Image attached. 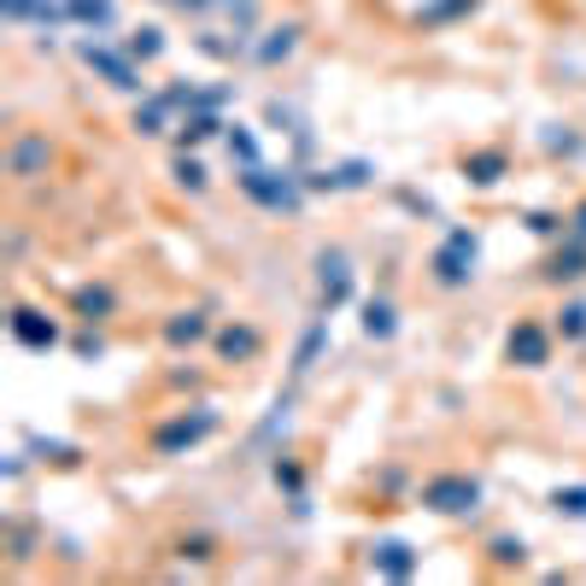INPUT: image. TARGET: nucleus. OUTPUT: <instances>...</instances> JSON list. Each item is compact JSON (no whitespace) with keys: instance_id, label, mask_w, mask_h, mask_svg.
<instances>
[{"instance_id":"nucleus-23","label":"nucleus","mask_w":586,"mask_h":586,"mask_svg":"<svg viewBox=\"0 0 586 586\" xmlns=\"http://www.w3.org/2000/svg\"><path fill=\"white\" fill-rule=\"evenodd\" d=\"M317 346H323V323H311V329H305V341H300V352H293V375H305V370H311Z\"/></svg>"},{"instance_id":"nucleus-24","label":"nucleus","mask_w":586,"mask_h":586,"mask_svg":"<svg viewBox=\"0 0 586 586\" xmlns=\"http://www.w3.org/2000/svg\"><path fill=\"white\" fill-rule=\"evenodd\" d=\"M580 259H586L580 246H569V253H557V259H552L546 276H552V282H575V276H580Z\"/></svg>"},{"instance_id":"nucleus-32","label":"nucleus","mask_w":586,"mask_h":586,"mask_svg":"<svg viewBox=\"0 0 586 586\" xmlns=\"http://www.w3.org/2000/svg\"><path fill=\"white\" fill-rule=\"evenodd\" d=\"M575 235L586 241V205H580V212H575Z\"/></svg>"},{"instance_id":"nucleus-28","label":"nucleus","mask_w":586,"mask_h":586,"mask_svg":"<svg viewBox=\"0 0 586 586\" xmlns=\"http://www.w3.org/2000/svg\"><path fill=\"white\" fill-rule=\"evenodd\" d=\"M176 182L182 188H205V164L200 159H176Z\"/></svg>"},{"instance_id":"nucleus-4","label":"nucleus","mask_w":586,"mask_h":586,"mask_svg":"<svg viewBox=\"0 0 586 586\" xmlns=\"http://www.w3.org/2000/svg\"><path fill=\"white\" fill-rule=\"evenodd\" d=\"M218 428V411H194V416H176V423H164L159 434H153V446L164 452V457H171V452H188V446H200V440L205 434H212Z\"/></svg>"},{"instance_id":"nucleus-13","label":"nucleus","mask_w":586,"mask_h":586,"mask_svg":"<svg viewBox=\"0 0 586 586\" xmlns=\"http://www.w3.org/2000/svg\"><path fill=\"white\" fill-rule=\"evenodd\" d=\"M464 176H469L475 188H493L498 176H505V153H498V146H487V153H469V159H464Z\"/></svg>"},{"instance_id":"nucleus-22","label":"nucleus","mask_w":586,"mask_h":586,"mask_svg":"<svg viewBox=\"0 0 586 586\" xmlns=\"http://www.w3.org/2000/svg\"><path fill=\"white\" fill-rule=\"evenodd\" d=\"M481 0H434V7H423V24H446V18H457V12H475Z\"/></svg>"},{"instance_id":"nucleus-17","label":"nucleus","mask_w":586,"mask_h":586,"mask_svg":"<svg viewBox=\"0 0 586 586\" xmlns=\"http://www.w3.org/2000/svg\"><path fill=\"white\" fill-rule=\"evenodd\" d=\"M218 130H223V123H218L212 112H188V118L176 123V141H182V146H200V141H212Z\"/></svg>"},{"instance_id":"nucleus-8","label":"nucleus","mask_w":586,"mask_h":586,"mask_svg":"<svg viewBox=\"0 0 586 586\" xmlns=\"http://www.w3.org/2000/svg\"><path fill=\"white\" fill-rule=\"evenodd\" d=\"M317 270H323V305L334 311V305H346V293H352V264H346V253H323L317 259Z\"/></svg>"},{"instance_id":"nucleus-27","label":"nucleus","mask_w":586,"mask_h":586,"mask_svg":"<svg viewBox=\"0 0 586 586\" xmlns=\"http://www.w3.org/2000/svg\"><path fill=\"white\" fill-rule=\"evenodd\" d=\"M552 505H557L563 516H586V487H557Z\"/></svg>"},{"instance_id":"nucleus-21","label":"nucleus","mask_w":586,"mask_h":586,"mask_svg":"<svg viewBox=\"0 0 586 586\" xmlns=\"http://www.w3.org/2000/svg\"><path fill=\"white\" fill-rule=\"evenodd\" d=\"M229 153H235L241 164H259V141H253V130H241V123H229Z\"/></svg>"},{"instance_id":"nucleus-30","label":"nucleus","mask_w":586,"mask_h":586,"mask_svg":"<svg viewBox=\"0 0 586 586\" xmlns=\"http://www.w3.org/2000/svg\"><path fill=\"white\" fill-rule=\"evenodd\" d=\"M171 7H182V12H212V7H235V0H171Z\"/></svg>"},{"instance_id":"nucleus-31","label":"nucleus","mask_w":586,"mask_h":586,"mask_svg":"<svg viewBox=\"0 0 586 586\" xmlns=\"http://www.w3.org/2000/svg\"><path fill=\"white\" fill-rule=\"evenodd\" d=\"M276 481H282L287 493H300V469H293V464H276Z\"/></svg>"},{"instance_id":"nucleus-19","label":"nucleus","mask_w":586,"mask_h":586,"mask_svg":"<svg viewBox=\"0 0 586 586\" xmlns=\"http://www.w3.org/2000/svg\"><path fill=\"white\" fill-rule=\"evenodd\" d=\"M7 18H65V7H53V0H0Z\"/></svg>"},{"instance_id":"nucleus-15","label":"nucleus","mask_w":586,"mask_h":586,"mask_svg":"<svg viewBox=\"0 0 586 586\" xmlns=\"http://www.w3.org/2000/svg\"><path fill=\"white\" fill-rule=\"evenodd\" d=\"M59 7H65V18L71 24H112V0H59Z\"/></svg>"},{"instance_id":"nucleus-20","label":"nucleus","mask_w":586,"mask_h":586,"mask_svg":"<svg viewBox=\"0 0 586 586\" xmlns=\"http://www.w3.org/2000/svg\"><path fill=\"white\" fill-rule=\"evenodd\" d=\"M159 48H164V30H159V24H141V30L130 36V59H153Z\"/></svg>"},{"instance_id":"nucleus-29","label":"nucleus","mask_w":586,"mask_h":586,"mask_svg":"<svg viewBox=\"0 0 586 586\" xmlns=\"http://www.w3.org/2000/svg\"><path fill=\"white\" fill-rule=\"evenodd\" d=\"M493 557H498V563H522V539L498 534V539H493Z\"/></svg>"},{"instance_id":"nucleus-16","label":"nucleus","mask_w":586,"mask_h":586,"mask_svg":"<svg viewBox=\"0 0 586 586\" xmlns=\"http://www.w3.org/2000/svg\"><path fill=\"white\" fill-rule=\"evenodd\" d=\"M293 48H300V24H282V30H270V41H259V59L264 65H282Z\"/></svg>"},{"instance_id":"nucleus-5","label":"nucleus","mask_w":586,"mask_h":586,"mask_svg":"<svg viewBox=\"0 0 586 586\" xmlns=\"http://www.w3.org/2000/svg\"><path fill=\"white\" fill-rule=\"evenodd\" d=\"M82 59H89V65H94L100 77H107L112 89H123V94H135V89H141V71H135V65H130V59H123V53L100 48V41H82Z\"/></svg>"},{"instance_id":"nucleus-9","label":"nucleus","mask_w":586,"mask_h":586,"mask_svg":"<svg viewBox=\"0 0 586 586\" xmlns=\"http://www.w3.org/2000/svg\"><path fill=\"white\" fill-rule=\"evenodd\" d=\"M218 352H223L229 364H246V358H259V352H264V334H259L253 323H229V329L218 334Z\"/></svg>"},{"instance_id":"nucleus-26","label":"nucleus","mask_w":586,"mask_h":586,"mask_svg":"<svg viewBox=\"0 0 586 586\" xmlns=\"http://www.w3.org/2000/svg\"><path fill=\"white\" fill-rule=\"evenodd\" d=\"M557 334H563V341H580V334H586V305H569V311H563V317H557Z\"/></svg>"},{"instance_id":"nucleus-2","label":"nucleus","mask_w":586,"mask_h":586,"mask_svg":"<svg viewBox=\"0 0 586 586\" xmlns=\"http://www.w3.org/2000/svg\"><path fill=\"white\" fill-rule=\"evenodd\" d=\"M241 188H246L259 205H270V212H300V182L264 171V164H241Z\"/></svg>"},{"instance_id":"nucleus-18","label":"nucleus","mask_w":586,"mask_h":586,"mask_svg":"<svg viewBox=\"0 0 586 586\" xmlns=\"http://www.w3.org/2000/svg\"><path fill=\"white\" fill-rule=\"evenodd\" d=\"M364 334H370V341H387V334H393V305L387 300L364 305Z\"/></svg>"},{"instance_id":"nucleus-3","label":"nucleus","mask_w":586,"mask_h":586,"mask_svg":"<svg viewBox=\"0 0 586 586\" xmlns=\"http://www.w3.org/2000/svg\"><path fill=\"white\" fill-rule=\"evenodd\" d=\"M475 276V235L469 229H452L446 241H440V253H434V282L440 287H464Z\"/></svg>"},{"instance_id":"nucleus-10","label":"nucleus","mask_w":586,"mask_h":586,"mask_svg":"<svg viewBox=\"0 0 586 586\" xmlns=\"http://www.w3.org/2000/svg\"><path fill=\"white\" fill-rule=\"evenodd\" d=\"M12 334H18L30 352H48V346L59 341V323L41 317V311H12Z\"/></svg>"},{"instance_id":"nucleus-14","label":"nucleus","mask_w":586,"mask_h":586,"mask_svg":"<svg viewBox=\"0 0 586 586\" xmlns=\"http://www.w3.org/2000/svg\"><path fill=\"white\" fill-rule=\"evenodd\" d=\"M171 112H176V100H171V94H153V100H146V107L135 112V130H141V135H164Z\"/></svg>"},{"instance_id":"nucleus-25","label":"nucleus","mask_w":586,"mask_h":586,"mask_svg":"<svg viewBox=\"0 0 586 586\" xmlns=\"http://www.w3.org/2000/svg\"><path fill=\"white\" fill-rule=\"evenodd\" d=\"M77 305L89 311V317H107V311H112V293H107V287H82Z\"/></svg>"},{"instance_id":"nucleus-6","label":"nucleus","mask_w":586,"mask_h":586,"mask_svg":"<svg viewBox=\"0 0 586 586\" xmlns=\"http://www.w3.org/2000/svg\"><path fill=\"white\" fill-rule=\"evenodd\" d=\"M505 352H511V364L539 370V364L552 358V334L539 329V323H516V329H511V341H505Z\"/></svg>"},{"instance_id":"nucleus-1","label":"nucleus","mask_w":586,"mask_h":586,"mask_svg":"<svg viewBox=\"0 0 586 586\" xmlns=\"http://www.w3.org/2000/svg\"><path fill=\"white\" fill-rule=\"evenodd\" d=\"M423 505L434 516H475L481 511V481L475 475H428L423 481Z\"/></svg>"},{"instance_id":"nucleus-11","label":"nucleus","mask_w":586,"mask_h":586,"mask_svg":"<svg viewBox=\"0 0 586 586\" xmlns=\"http://www.w3.org/2000/svg\"><path fill=\"white\" fill-rule=\"evenodd\" d=\"M205 334H212L205 311H176V317L164 323V341H171V346H194V341H205Z\"/></svg>"},{"instance_id":"nucleus-7","label":"nucleus","mask_w":586,"mask_h":586,"mask_svg":"<svg viewBox=\"0 0 586 586\" xmlns=\"http://www.w3.org/2000/svg\"><path fill=\"white\" fill-rule=\"evenodd\" d=\"M53 164V141L48 135H18L12 153H7V171L12 176H41Z\"/></svg>"},{"instance_id":"nucleus-12","label":"nucleus","mask_w":586,"mask_h":586,"mask_svg":"<svg viewBox=\"0 0 586 586\" xmlns=\"http://www.w3.org/2000/svg\"><path fill=\"white\" fill-rule=\"evenodd\" d=\"M375 569L393 575V580H405L416 569V552L405 546V539H382V546H375Z\"/></svg>"}]
</instances>
